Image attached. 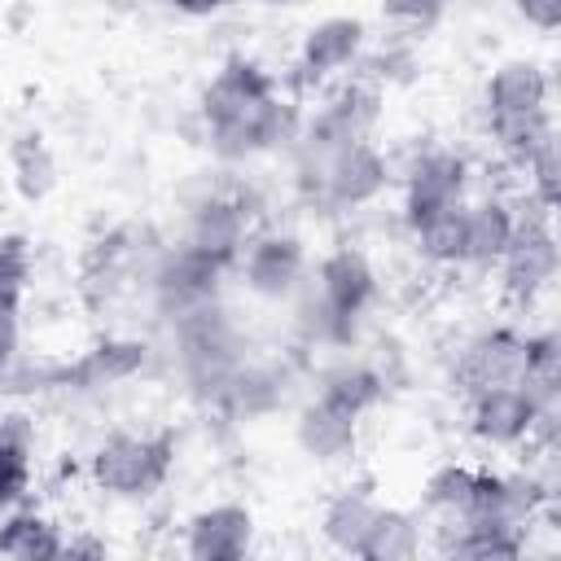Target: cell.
Returning <instances> with one entry per match:
<instances>
[{
	"label": "cell",
	"mask_w": 561,
	"mask_h": 561,
	"mask_svg": "<svg viewBox=\"0 0 561 561\" xmlns=\"http://www.w3.org/2000/svg\"><path fill=\"white\" fill-rule=\"evenodd\" d=\"M9 180L22 202H44L57 188V158H53L44 131L26 127L9 140Z\"/></svg>",
	"instance_id": "obj_28"
},
{
	"label": "cell",
	"mask_w": 561,
	"mask_h": 561,
	"mask_svg": "<svg viewBox=\"0 0 561 561\" xmlns=\"http://www.w3.org/2000/svg\"><path fill=\"white\" fill-rule=\"evenodd\" d=\"M224 263H215L210 254L193 250L188 241H175L167 250L153 254V267H149V294H153V307L158 316L167 320H180L184 311L219 298V280H224Z\"/></svg>",
	"instance_id": "obj_5"
},
{
	"label": "cell",
	"mask_w": 561,
	"mask_h": 561,
	"mask_svg": "<svg viewBox=\"0 0 561 561\" xmlns=\"http://www.w3.org/2000/svg\"><path fill=\"white\" fill-rule=\"evenodd\" d=\"M412 241H416V254L434 267H460V254H465V202L425 219L421 228H412Z\"/></svg>",
	"instance_id": "obj_31"
},
{
	"label": "cell",
	"mask_w": 561,
	"mask_h": 561,
	"mask_svg": "<svg viewBox=\"0 0 561 561\" xmlns=\"http://www.w3.org/2000/svg\"><path fill=\"white\" fill-rule=\"evenodd\" d=\"M522 386L530 390V399H535L539 408H557V399H561V337H557V329H535V333H526Z\"/></svg>",
	"instance_id": "obj_29"
},
{
	"label": "cell",
	"mask_w": 561,
	"mask_h": 561,
	"mask_svg": "<svg viewBox=\"0 0 561 561\" xmlns=\"http://www.w3.org/2000/svg\"><path fill=\"white\" fill-rule=\"evenodd\" d=\"M272 92H276L272 70H263V66H259L254 57H245V53H232V57L215 70V79L202 88L197 110H202V123L210 127V123H224V118H232V114L259 105V101L272 96Z\"/></svg>",
	"instance_id": "obj_15"
},
{
	"label": "cell",
	"mask_w": 561,
	"mask_h": 561,
	"mask_svg": "<svg viewBox=\"0 0 561 561\" xmlns=\"http://www.w3.org/2000/svg\"><path fill=\"white\" fill-rule=\"evenodd\" d=\"M412 70H416L412 48L394 44V48H386V53H377V57L368 61V83H408Z\"/></svg>",
	"instance_id": "obj_38"
},
{
	"label": "cell",
	"mask_w": 561,
	"mask_h": 561,
	"mask_svg": "<svg viewBox=\"0 0 561 561\" xmlns=\"http://www.w3.org/2000/svg\"><path fill=\"white\" fill-rule=\"evenodd\" d=\"M552 215L548 206H539L530 193L513 206V237L500 254V294L508 307L526 311L535 307L552 280H557V267H561V245H557V228H552Z\"/></svg>",
	"instance_id": "obj_2"
},
{
	"label": "cell",
	"mask_w": 561,
	"mask_h": 561,
	"mask_svg": "<svg viewBox=\"0 0 561 561\" xmlns=\"http://www.w3.org/2000/svg\"><path fill=\"white\" fill-rule=\"evenodd\" d=\"M22 351V324H18V311H0V373L18 359Z\"/></svg>",
	"instance_id": "obj_40"
},
{
	"label": "cell",
	"mask_w": 561,
	"mask_h": 561,
	"mask_svg": "<svg viewBox=\"0 0 561 561\" xmlns=\"http://www.w3.org/2000/svg\"><path fill=\"white\" fill-rule=\"evenodd\" d=\"M377 513V500H373V482H351L342 491H333L320 508V535L333 552L342 557H359V543L368 535V522Z\"/></svg>",
	"instance_id": "obj_22"
},
{
	"label": "cell",
	"mask_w": 561,
	"mask_h": 561,
	"mask_svg": "<svg viewBox=\"0 0 561 561\" xmlns=\"http://www.w3.org/2000/svg\"><path fill=\"white\" fill-rule=\"evenodd\" d=\"M421 543H425V526L416 513L377 504L368 535L359 543V561H412L421 557Z\"/></svg>",
	"instance_id": "obj_27"
},
{
	"label": "cell",
	"mask_w": 561,
	"mask_h": 561,
	"mask_svg": "<svg viewBox=\"0 0 561 561\" xmlns=\"http://www.w3.org/2000/svg\"><path fill=\"white\" fill-rule=\"evenodd\" d=\"M61 526L39 513V508H9L0 517V557H13V561H57L61 557Z\"/></svg>",
	"instance_id": "obj_26"
},
{
	"label": "cell",
	"mask_w": 561,
	"mask_h": 561,
	"mask_svg": "<svg viewBox=\"0 0 561 561\" xmlns=\"http://www.w3.org/2000/svg\"><path fill=\"white\" fill-rule=\"evenodd\" d=\"M552 110H535V114H513V118H486V136L491 145L508 158V162H526L548 136H552Z\"/></svg>",
	"instance_id": "obj_30"
},
{
	"label": "cell",
	"mask_w": 561,
	"mask_h": 561,
	"mask_svg": "<svg viewBox=\"0 0 561 561\" xmlns=\"http://www.w3.org/2000/svg\"><path fill=\"white\" fill-rule=\"evenodd\" d=\"M368 44V26L355 13H333L307 26L302 44H298V75L302 83H324L342 70H351L364 57Z\"/></svg>",
	"instance_id": "obj_13"
},
{
	"label": "cell",
	"mask_w": 561,
	"mask_h": 561,
	"mask_svg": "<svg viewBox=\"0 0 561 561\" xmlns=\"http://www.w3.org/2000/svg\"><path fill=\"white\" fill-rule=\"evenodd\" d=\"M294 438H298L302 456H311L316 465H342L359 447V416H346L324 399H311L298 408Z\"/></svg>",
	"instance_id": "obj_18"
},
{
	"label": "cell",
	"mask_w": 561,
	"mask_h": 561,
	"mask_svg": "<svg viewBox=\"0 0 561 561\" xmlns=\"http://www.w3.org/2000/svg\"><path fill=\"white\" fill-rule=\"evenodd\" d=\"M149 368V342L140 337H96L83 355L61 364V390L75 394H101L114 390Z\"/></svg>",
	"instance_id": "obj_12"
},
{
	"label": "cell",
	"mask_w": 561,
	"mask_h": 561,
	"mask_svg": "<svg viewBox=\"0 0 561 561\" xmlns=\"http://www.w3.org/2000/svg\"><path fill=\"white\" fill-rule=\"evenodd\" d=\"M316 386H320L316 399L333 403V408L346 412V416H364V412H373V408L381 403V394H386V373L373 368L368 359H351V355H346V359L329 364Z\"/></svg>",
	"instance_id": "obj_25"
},
{
	"label": "cell",
	"mask_w": 561,
	"mask_h": 561,
	"mask_svg": "<svg viewBox=\"0 0 561 561\" xmlns=\"http://www.w3.org/2000/svg\"><path fill=\"white\" fill-rule=\"evenodd\" d=\"M31 451H35V421L31 412L13 408L0 416V517L18 508L31 491Z\"/></svg>",
	"instance_id": "obj_24"
},
{
	"label": "cell",
	"mask_w": 561,
	"mask_h": 561,
	"mask_svg": "<svg viewBox=\"0 0 561 561\" xmlns=\"http://www.w3.org/2000/svg\"><path fill=\"white\" fill-rule=\"evenodd\" d=\"M298 333H302L307 342H316V346H351L355 333H359V320L333 311V307L311 289V294H302V302H298Z\"/></svg>",
	"instance_id": "obj_33"
},
{
	"label": "cell",
	"mask_w": 561,
	"mask_h": 561,
	"mask_svg": "<svg viewBox=\"0 0 561 561\" xmlns=\"http://www.w3.org/2000/svg\"><path fill=\"white\" fill-rule=\"evenodd\" d=\"M539 421V403L526 386H482L469 394V434L486 447H522L530 443Z\"/></svg>",
	"instance_id": "obj_10"
},
{
	"label": "cell",
	"mask_w": 561,
	"mask_h": 561,
	"mask_svg": "<svg viewBox=\"0 0 561 561\" xmlns=\"http://www.w3.org/2000/svg\"><path fill=\"white\" fill-rule=\"evenodd\" d=\"M390 184V162L373 140H351L342 145L324 171H320V193L316 202L329 210H359L368 202H377Z\"/></svg>",
	"instance_id": "obj_8"
},
{
	"label": "cell",
	"mask_w": 561,
	"mask_h": 561,
	"mask_svg": "<svg viewBox=\"0 0 561 561\" xmlns=\"http://www.w3.org/2000/svg\"><path fill=\"white\" fill-rule=\"evenodd\" d=\"M110 548H105V539H96V535H70L66 543H61V557L66 561H88V557H105Z\"/></svg>",
	"instance_id": "obj_41"
},
{
	"label": "cell",
	"mask_w": 561,
	"mask_h": 561,
	"mask_svg": "<svg viewBox=\"0 0 561 561\" xmlns=\"http://www.w3.org/2000/svg\"><path fill=\"white\" fill-rule=\"evenodd\" d=\"M522 368H526V333L513 324H491L460 346L456 386L465 394L482 386H522Z\"/></svg>",
	"instance_id": "obj_9"
},
{
	"label": "cell",
	"mask_w": 561,
	"mask_h": 561,
	"mask_svg": "<svg viewBox=\"0 0 561 561\" xmlns=\"http://www.w3.org/2000/svg\"><path fill=\"white\" fill-rule=\"evenodd\" d=\"M451 0H381V13L399 26H412V31H425L434 26L443 13H447Z\"/></svg>",
	"instance_id": "obj_37"
},
{
	"label": "cell",
	"mask_w": 561,
	"mask_h": 561,
	"mask_svg": "<svg viewBox=\"0 0 561 561\" xmlns=\"http://www.w3.org/2000/svg\"><path fill=\"white\" fill-rule=\"evenodd\" d=\"M254 548V513L245 504H206L184 522V552L193 561H241Z\"/></svg>",
	"instance_id": "obj_14"
},
{
	"label": "cell",
	"mask_w": 561,
	"mask_h": 561,
	"mask_svg": "<svg viewBox=\"0 0 561 561\" xmlns=\"http://www.w3.org/2000/svg\"><path fill=\"white\" fill-rule=\"evenodd\" d=\"M254 237V219H250V202L232 188H210L202 193L193 206H188V224H184V237L193 250L210 254L215 263L232 267L245 250V241Z\"/></svg>",
	"instance_id": "obj_7"
},
{
	"label": "cell",
	"mask_w": 561,
	"mask_h": 561,
	"mask_svg": "<svg viewBox=\"0 0 561 561\" xmlns=\"http://www.w3.org/2000/svg\"><path fill=\"white\" fill-rule=\"evenodd\" d=\"M316 294L333 311H342L351 320H364V311L377 298V272H373V263L359 250L342 245V250H333V254L320 259V267H316Z\"/></svg>",
	"instance_id": "obj_17"
},
{
	"label": "cell",
	"mask_w": 561,
	"mask_h": 561,
	"mask_svg": "<svg viewBox=\"0 0 561 561\" xmlns=\"http://www.w3.org/2000/svg\"><path fill=\"white\" fill-rule=\"evenodd\" d=\"M513 237V202L500 193H486L478 202H465V254L460 267H495L504 245Z\"/></svg>",
	"instance_id": "obj_20"
},
{
	"label": "cell",
	"mask_w": 561,
	"mask_h": 561,
	"mask_svg": "<svg viewBox=\"0 0 561 561\" xmlns=\"http://www.w3.org/2000/svg\"><path fill=\"white\" fill-rule=\"evenodd\" d=\"M245 289L259 298H289L307 276V245L294 232H254L241 250Z\"/></svg>",
	"instance_id": "obj_11"
},
{
	"label": "cell",
	"mask_w": 561,
	"mask_h": 561,
	"mask_svg": "<svg viewBox=\"0 0 561 561\" xmlns=\"http://www.w3.org/2000/svg\"><path fill=\"white\" fill-rule=\"evenodd\" d=\"M469 162L456 149H425L403 175V224L408 232L425 219L469 202Z\"/></svg>",
	"instance_id": "obj_6"
},
{
	"label": "cell",
	"mask_w": 561,
	"mask_h": 561,
	"mask_svg": "<svg viewBox=\"0 0 561 561\" xmlns=\"http://www.w3.org/2000/svg\"><path fill=\"white\" fill-rule=\"evenodd\" d=\"M513 9L526 26H535L543 35H552L561 26V0H513Z\"/></svg>",
	"instance_id": "obj_39"
},
{
	"label": "cell",
	"mask_w": 561,
	"mask_h": 561,
	"mask_svg": "<svg viewBox=\"0 0 561 561\" xmlns=\"http://www.w3.org/2000/svg\"><path fill=\"white\" fill-rule=\"evenodd\" d=\"M31 280V241L22 232H0V311H18Z\"/></svg>",
	"instance_id": "obj_35"
},
{
	"label": "cell",
	"mask_w": 561,
	"mask_h": 561,
	"mask_svg": "<svg viewBox=\"0 0 561 561\" xmlns=\"http://www.w3.org/2000/svg\"><path fill=\"white\" fill-rule=\"evenodd\" d=\"M136 259H140V232L136 228H110L83 254V294L92 302H101V294L110 298L114 289L127 285V276L136 272Z\"/></svg>",
	"instance_id": "obj_21"
},
{
	"label": "cell",
	"mask_w": 561,
	"mask_h": 561,
	"mask_svg": "<svg viewBox=\"0 0 561 561\" xmlns=\"http://www.w3.org/2000/svg\"><path fill=\"white\" fill-rule=\"evenodd\" d=\"M548 96H552L548 70L539 61H530V57H508L482 83V114L486 118L535 114V110H548Z\"/></svg>",
	"instance_id": "obj_16"
},
{
	"label": "cell",
	"mask_w": 561,
	"mask_h": 561,
	"mask_svg": "<svg viewBox=\"0 0 561 561\" xmlns=\"http://www.w3.org/2000/svg\"><path fill=\"white\" fill-rule=\"evenodd\" d=\"M473 482H478V469L473 465H460V460H447V465H438V469H430V478H425V486H421V504H425V513H434V517H460L465 513V504H469V495H473Z\"/></svg>",
	"instance_id": "obj_32"
},
{
	"label": "cell",
	"mask_w": 561,
	"mask_h": 561,
	"mask_svg": "<svg viewBox=\"0 0 561 561\" xmlns=\"http://www.w3.org/2000/svg\"><path fill=\"white\" fill-rule=\"evenodd\" d=\"M263 4H276V9H289V4H302V0H263Z\"/></svg>",
	"instance_id": "obj_43"
},
{
	"label": "cell",
	"mask_w": 561,
	"mask_h": 561,
	"mask_svg": "<svg viewBox=\"0 0 561 561\" xmlns=\"http://www.w3.org/2000/svg\"><path fill=\"white\" fill-rule=\"evenodd\" d=\"M298 105L280 92L263 96L259 105L224 118V123H210L206 127V140H210V153L219 162H245V158H259V153H272L280 145H294L298 136Z\"/></svg>",
	"instance_id": "obj_4"
},
{
	"label": "cell",
	"mask_w": 561,
	"mask_h": 561,
	"mask_svg": "<svg viewBox=\"0 0 561 561\" xmlns=\"http://www.w3.org/2000/svg\"><path fill=\"white\" fill-rule=\"evenodd\" d=\"M171 333H175V351H180V368H184V381L193 390L197 403H210L219 399L228 373L245 359V337L237 329V320L224 311L219 298L184 311L180 320H171Z\"/></svg>",
	"instance_id": "obj_1"
},
{
	"label": "cell",
	"mask_w": 561,
	"mask_h": 561,
	"mask_svg": "<svg viewBox=\"0 0 561 561\" xmlns=\"http://www.w3.org/2000/svg\"><path fill=\"white\" fill-rule=\"evenodd\" d=\"M171 9H180V13H188V18H210V13H219V9H228L232 0H167Z\"/></svg>",
	"instance_id": "obj_42"
},
{
	"label": "cell",
	"mask_w": 561,
	"mask_h": 561,
	"mask_svg": "<svg viewBox=\"0 0 561 561\" xmlns=\"http://www.w3.org/2000/svg\"><path fill=\"white\" fill-rule=\"evenodd\" d=\"M44 390H61V359H39V355H22L0 373V394L26 399V394H44Z\"/></svg>",
	"instance_id": "obj_34"
},
{
	"label": "cell",
	"mask_w": 561,
	"mask_h": 561,
	"mask_svg": "<svg viewBox=\"0 0 561 561\" xmlns=\"http://www.w3.org/2000/svg\"><path fill=\"white\" fill-rule=\"evenodd\" d=\"M280 403H285V373L272 364L241 359L228 373V381L215 399V412H224L232 421H259V416H272Z\"/></svg>",
	"instance_id": "obj_19"
},
{
	"label": "cell",
	"mask_w": 561,
	"mask_h": 561,
	"mask_svg": "<svg viewBox=\"0 0 561 561\" xmlns=\"http://www.w3.org/2000/svg\"><path fill=\"white\" fill-rule=\"evenodd\" d=\"M175 447H180V434L175 430H158V434L114 430V434H105L92 447L88 478L110 500H149L171 478Z\"/></svg>",
	"instance_id": "obj_3"
},
{
	"label": "cell",
	"mask_w": 561,
	"mask_h": 561,
	"mask_svg": "<svg viewBox=\"0 0 561 561\" xmlns=\"http://www.w3.org/2000/svg\"><path fill=\"white\" fill-rule=\"evenodd\" d=\"M438 552L465 557V561H513V557L526 552V530L447 517V522L438 526Z\"/></svg>",
	"instance_id": "obj_23"
},
{
	"label": "cell",
	"mask_w": 561,
	"mask_h": 561,
	"mask_svg": "<svg viewBox=\"0 0 561 561\" xmlns=\"http://www.w3.org/2000/svg\"><path fill=\"white\" fill-rule=\"evenodd\" d=\"M522 167H526V193H530L539 206L557 210V202H561V140H557V131H552Z\"/></svg>",
	"instance_id": "obj_36"
}]
</instances>
